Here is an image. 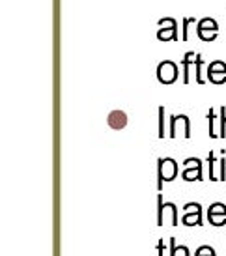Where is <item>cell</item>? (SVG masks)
I'll use <instances>...</instances> for the list:
<instances>
[{
  "mask_svg": "<svg viewBox=\"0 0 226 256\" xmlns=\"http://www.w3.org/2000/svg\"><path fill=\"white\" fill-rule=\"evenodd\" d=\"M178 176V163L172 157H161L157 161V189L161 191L164 182H172Z\"/></svg>",
  "mask_w": 226,
  "mask_h": 256,
  "instance_id": "1",
  "label": "cell"
},
{
  "mask_svg": "<svg viewBox=\"0 0 226 256\" xmlns=\"http://www.w3.org/2000/svg\"><path fill=\"white\" fill-rule=\"evenodd\" d=\"M168 136L176 138V136H184V138H191V120L185 114H176L168 118Z\"/></svg>",
  "mask_w": 226,
  "mask_h": 256,
  "instance_id": "2",
  "label": "cell"
},
{
  "mask_svg": "<svg viewBox=\"0 0 226 256\" xmlns=\"http://www.w3.org/2000/svg\"><path fill=\"white\" fill-rule=\"evenodd\" d=\"M159 30H157V40H161V42H178V40H182L180 34H178V22L172 19V17H162L159 19Z\"/></svg>",
  "mask_w": 226,
  "mask_h": 256,
  "instance_id": "3",
  "label": "cell"
},
{
  "mask_svg": "<svg viewBox=\"0 0 226 256\" xmlns=\"http://www.w3.org/2000/svg\"><path fill=\"white\" fill-rule=\"evenodd\" d=\"M196 24H198L196 34L202 42H213V40H217V36H219V24H217L215 19H212V17H204V19L198 21Z\"/></svg>",
  "mask_w": 226,
  "mask_h": 256,
  "instance_id": "4",
  "label": "cell"
},
{
  "mask_svg": "<svg viewBox=\"0 0 226 256\" xmlns=\"http://www.w3.org/2000/svg\"><path fill=\"white\" fill-rule=\"evenodd\" d=\"M178 77H180V72H178V66L172 62V60H162L157 66V78L162 84H172L176 82Z\"/></svg>",
  "mask_w": 226,
  "mask_h": 256,
  "instance_id": "5",
  "label": "cell"
},
{
  "mask_svg": "<svg viewBox=\"0 0 226 256\" xmlns=\"http://www.w3.org/2000/svg\"><path fill=\"white\" fill-rule=\"evenodd\" d=\"M185 170L182 172L184 182H200L202 180V161L198 157H189L184 161Z\"/></svg>",
  "mask_w": 226,
  "mask_h": 256,
  "instance_id": "6",
  "label": "cell"
},
{
  "mask_svg": "<svg viewBox=\"0 0 226 256\" xmlns=\"http://www.w3.org/2000/svg\"><path fill=\"white\" fill-rule=\"evenodd\" d=\"M185 215L182 219V224L185 226H200L202 224V206L198 202H189L185 204Z\"/></svg>",
  "mask_w": 226,
  "mask_h": 256,
  "instance_id": "7",
  "label": "cell"
},
{
  "mask_svg": "<svg viewBox=\"0 0 226 256\" xmlns=\"http://www.w3.org/2000/svg\"><path fill=\"white\" fill-rule=\"evenodd\" d=\"M164 212H168L170 214V219H172V226H178V212H176V206L168 202V204H164L162 202V194H157V224L162 226V222H164Z\"/></svg>",
  "mask_w": 226,
  "mask_h": 256,
  "instance_id": "8",
  "label": "cell"
},
{
  "mask_svg": "<svg viewBox=\"0 0 226 256\" xmlns=\"http://www.w3.org/2000/svg\"><path fill=\"white\" fill-rule=\"evenodd\" d=\"M208 80L213 84H224L226 82V64L222 60H215L208 66Z\"/></svg>",
  "mask_w": 226,
  "mask_h": 256,
  "instance_id": "9",
  "label": "cell"
},
{
  "mask_svg": "<svg viewBox=\"0 0 226 256\" xmlns=\"http://www.w3.org/2000/svg\"><path fill=\"white\" fill-rule=\"evenodd\" d=\"M208 220L213 226H224L226 224V206L220 202H215L208 210Z\"/></svg>",
  "mask_w": 226,
  "mask_h": 256,
  "instance_id": "10",
  "label": "cell"
},
{
  "mask_svg": "<svg viewBox=\"0 0 226 256\" xmlns=\"http://www.w3.org/2000/svg\"><path fill=\"white\" fill-rule=\"evenodd\" d=\"M202 64H204V60H202V54H198V52H187L182 60V66H189V70H191V66H194V72H196V82L198 84H204L206 80L202 77Z\"/></svg>",
  "mask_w": 226,
  "mask_h": 256,
  "instance_id": "11",
  "label": "cell"
},
{
  "mask_svg": "<svg viewBox=\"0 0 226 256\" xmlns=\"http://www.w3.org/2000/svg\"><path fill=\"white\" fill-rule=\"evenodd\" d=\"M108 126L112 129H124L128 126V114L124 112V110H112V112L108 114Z\"/></svg>",
  "mask_w": 226,
  "mask_h": 256,
  "instance_id": "12",
  "label": "cell"
},
{
  "mask_svg": "<svg viewBox=\"0 0 226 256\" xmlns=\"http://www.w3.org/2000/svg\"><path fill=\"white\" fill-rule=\"evenodd\" d=\"M208 120H210V136L212 138H220V129H217V116H215V108L208 110Z\"/></svg>",
  "mask_w": 226,
  "mask_h": 256,
  "instance_id": "13",
  "label": "cell"
},
{
  "mask_svg": "<svg viewBox=\"0 0 226 256\" xmlns=\"http://www.w3.org/2000/svg\"><path fill=\"white\" fill-rule=\"evenodd\" d=\"M178 254H184L189 256V247L185 245H176V238H170V256H178Z\"/></svg>",
  "mask_w": 226,
  "mask_h": 256,
  "instance_id": "14",
  "label": "cell"
},
{
  "mask_svg": "<svg viewBox=\"0 0 226 256\" xmlns=\"http://www.w3.org/2000/svg\"><path fill=\"white\" fill-rule=\"evenodd\" d=\"M208 163H210V180L212 182H220L219 174H217V159H215L213 152H210V156H208Z\"/></svg>",
  "mask_w": 226,
  "mask_h": 256,
  "instance_id": "15",
  "label": "cell"
},
{
  "mask_svg": "<svg viewBox=\"0 0 226 256\" xmlns=\"http://www.w3.org/2000/svg\"><path fill=\"white\" fill-rule=\"evenodd\" d=\"M194 256H217V252H215L213 247H210V245H202V247H198Z\"/></svg>",
  "mask_w": 226,
  "mask_h": 256,
  "instance_id": "16",
  "label": "cell"
},
{
  "mask_svg": "<svg viewBox=\"0 0 226 256\" xmlns=\"http://www.w3.org/2000/svg\"><path fill=\"white\" fill-rule=\"evenodd\" d=\"M191 22H198V21L194 17H185L184 19V34H182V40H184V42L189 40V24H191Z\"/></svg>",
  "mask_w": 226,
  "mask_h": 256,
  "instance_id": "17",
  "label": "cell"
},
{
  "mask_svg": "<svg viewBox=\"0 0 226 256\" xmlns=\"http://www.w3.org/2000/svg\"><path fill=\"white\" fill-rule=\"evenodd\" d=\"M157 136H168L164 133V107H159V135Z\"/></svg>",
  "mask_w": 226,
  "mask_h": 256,
  "instance_id": "18",
  "label": "cell"
},
{
  "mask_svg": "<svg viewBox=\"0 0 226 256\" xmlns=\"http://www.w3.org/2000/svg\"><path fill=\"white\" fill-rule=\"evenodd\" d=\"M220 138H226V107H220Z\"/></svg>",
  "mask_w": 226,
  "mask_h": 256,
  "instance_id": "19",
  "label": "cell"
},
{
  "mask_svg": "<svg viewBox=\"0 0 226 256\" xmlns=\"http://www.w3.org/2000/svg\"><path fill=\"white\" fill-rule=\"evenodd\" d=\"M219 178L220 182L226 180V159H224V152L220 154V161H219Z\"/></svg>",
  "mask_w": 226,
  "mask_h": 256,
  "instance_id": "20",
  "label": "cell"
},
{
  "mask_svg": "<svg viewBox=\"0 0 226 256\" xmlns=\"http://www.w3.org/2000/svg\"><path fill=\"white\" fill-rule=\"evenodd\" d=\"M157 249H159V256H164V242H159V245H157Z\"/></svg>",
  "mask_w": 226,
  "mask_h": 256,
  "instance_id": "21",
  "label": "cell"
}]
</instances>
